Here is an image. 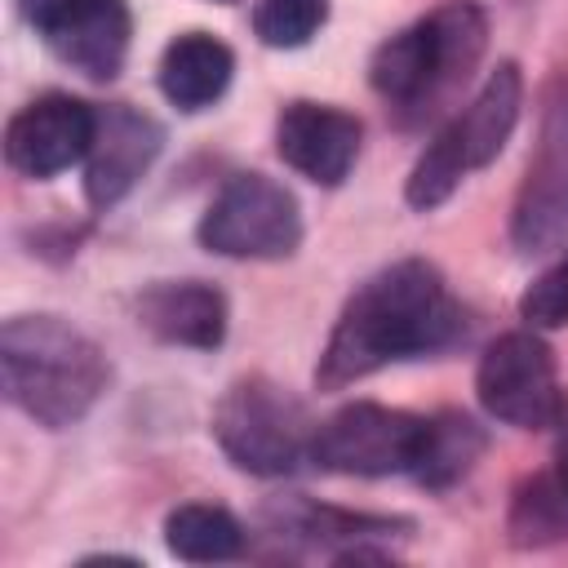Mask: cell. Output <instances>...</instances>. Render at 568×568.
I'll return each instance as SVG.
<instances>
[{"label": "cell", "mask_w": 568, "mask_h": 568, "mask_svg": "<svg viewBox=\"0 0 568 568\" xmlns=\"http://www.w3.org/2000/svg\"><path fill=\"white\" fill-rule=\"evenodd\" d=\"M568 235V80H555L541 106V133L528 155L524 186L510 213L519 253H546Z\"/></svg>", "instance_id": "obj_9"}, {"label": "cell", "mask_w": 568, "mask_h": 568, "mask_svg": "<svg viewBox=\"0 0 568 568\" xmlns=\"http://www.w3.org/2000/svg\"><path fill=\"white\" fill-rule=\"evenodd\" d=\"M475 395L488 417L515 430H546L568 417V399L559 386V368L537 328L501 333L475 368Z\"/></svg>", "instance_id": "obj_8"}, {"label": "cell", "mask_w": 568, "mask_h": 568, "mask_svg": "<svg viewBox=\"0 0 568 568\" xmlns=\"http://www.w3.org/2000/svg\"><path fill=\"white\" fill-rule=\"evenodd\" d=\"M488 44V18L475 0H444L413 27L377 44L368 62L373 93L404 120H422L470 80Z\"/></svg>", "instance_id": "obj_3"}, {"label": "cell", "mask_w": 568, "mask_h": 568, "mask_svg": "<svg viewBox=\"0 0 568 568\" xmlns=\"http://www.w3.org/2000/svg\"><path fill=\"white\" fill-rule=\"evenodd\" d=\"M462 337H466V311L448 293L439 266L422 257H404L368 275L346 297L315 364V386L342 390L386 364L439 355Z\"/></svg>", "instance_id": "obj_1"}, {"label": "cell", "mask_w": 568, "mask_h": 568, "mask_svg": "<svg viewBox=\"0 0 568 568\" xmlns=\"http://www.w3.org/2000/svg\"><path fill=\"white\" fill-rule=\"evenodd\" d=\"M160 146H164V129L146 111H138L129 102L102 106L93 146L84 155V195H89V204L93 209H115L142 182V173L155 164Z\"/></svg>", "instance_id": "obj_13"}, {"label": "cell", "mask_w": 568, "mask_h": 568, "mask_svg": "<svg viewBox=\"0 0 568 568\" xmlns=\"http://www.w3.org/2000/svg\"><path fill=\"white\" fill-rule=\"evenodd\" d=\"M550 479H555L559 497L568 501V417L559 422V439H555V470H550Z\"/></svg>", "instance_id": "obj_22"}, {"label": "cell", "mask_w": 568, "mask_h": 568, "mask_svg": "<svg viewBox=\"0 0 568 568\" xmlns=\"http://www.w3.org/2000/svg\"><path fill=\"white\" fill-rule=\"evenodd\" d=\"M311 435H315V422L306 404L262 373L231 382L213 404L217 448L226 453L231 466L262 479H280L297 462H311Z\"/></svg>", "instance_id": "obj_5"}, {"label": "cell", "mask_w": 568, "mask_h": 568, "mask_svg": "<svg viewBox=\"0 0 568 568\" xmlns=\"http://www.w3.org/2000/svg\"><path fill=\"white\" fill-rule=\"evenodd\" d=\"M364 124L333 102H288L275 120V151L315 186H342L355 169Z\"/></svg>", "instance_id": "obj_12"}, {"label": "cell", "mask_w": 568, "mask_h": 568, "mask_svg": "<svg viewBox=\"0 0 568 568\" xmlns=\"http://www.w3.org/2000/svg\"><path fill=\"white\" fill-rule=\"evenodd\" d=\"M138 324L155 342L217 351L226 342V297L204 280H164L138 297Z\"/></svg>", "instance_id": "obj_14"}, {"label": "cell", "mask_w": 568, "mask_h": 568, "mask_svg": "<svg viewBox=\"0 0 568 568\" xmlns=\"http://www.w3.org/2000/svg\"><path fill=\"white\" fill-rule=\"evenodd\" d=\"M271 524H275V532H288V537H297V541H306L315 550H328L342 564H351V559H382V550H373L368 541L395 537V532H408L413 528L408 519L315 506L306 497H288V501L271 506Z\"/></svg>", "instance_id": "obj_15"}, {"label": "cell", "mask_w": 568, "mask_h": 568, "mask_svg": "<svg viewBox=\"0 0 568 568\" xmlns=\"http://www.w3.org/2000/svg\"><path fill=\"white\" fill-rule=\"evenodd\" d=\"M58 62L89 80H115L129 58L133 18L124 0H18Z\"/></svg>", "instance_id": "obj_10"}, {"label": "cell", "mask_w": 568, "mask_h": 568, "mask_svg": "<svg viewBox=\"0 0 568 568\" xmlns=\"http://www.w3.org/2000/svg\"><path fill=\"white\" fill-rule=\"evenodd\" d=\"M519 320L528 328H564L568 324V248L524 288Z\"/></svg>", "instance_id": "obj_21"}, {"label": "cell", "mask_w": 568, "mask_h": 568, "mask_svg": "<svg viewBox=\"0 0 568 568\" xmlns=\"http://www.w3.org/2000/svg\"><path fill=\"white\" fill-rule=\"evenodd\" d=\"M568 537V501L559 497L550 475H532L515 488L510 501V541L515 546H546Z\"/></svg>", "instance_id": "obj_19"}, {"label": "cell", "mask_w": 568, "mask_h": 568, "mask_svg": "<svg viewBox=\"0 0 568 568\" xmlns=\"http://www.w3.org/2000/svg\"><path fill=\"white\" fill-rule=\"evenodd\" d=\"M0 373H4V399L49 430L80 422L111 382V364L102 346L58 315L4 320Z\"/></svg>", "instance_id": "obj_2"}, {"label": "cell", "mask_w": 568, "mask_h": 568, "mask_svg": "<svg viewBox=\"0 0 568 568\" xmlns=\"http://www.w3.org/2000/svg\"><path fill=\"white\" fill-rule=\"evenodd\" d=\"M164 546L186 564H222L244 550V524L213 501H186L164 515Z\"/></svg>", "instance_id": "obj_17"}, {"label": "cell", "mask_w": 568, "mask_h": 568, "mask_svg": "<svg viewBox=\"0 0 568 568\" xmlns=\"http://www.w3.org/2000/svg\"><path fill=\"white\" fill-rule=\"evenodd\" d=\"M195 235L217 257L280 262L302 244V209L284 182L266 173H235L204 209Z\"/></svg>", "instance_id": "obj_7"}, {"label": "cell", "mask_w": 568, "mask_h": 568, "mask_svg": "<svg viewBox=\"0 0 568 568\" xmlns=\"http://www.w3.org/2000/svg\"><path fill=\"white\" fill-rule=\"evenodd\" d=\"M519 106H524V75L515 62H497V71H488V80L479 84V93L426 142V151L417 155L404 200L426 213L439 209L466 173L493 164L501 155V146L510 142L515 124H519Z\"/></svg>", "instance_id": "obj_4"}, {"label": "cell", "mask_w": 568, "mask_h": 568, "mask_svg": "<svg viewBox=\"0 0 568 568\" xmlns=\"http://www.w3.org/2000/svg\"><path fill=\"white\" fill-rule=\"evenodd\" d=\"M235 75V53L209 31H182L160 53V93L178 111L213 106Z\"/></svg>", "instance_id": "obj_16"}, {"label": "cell", "mask_w": 568, "mask_h": 568, "mask_svg": "<svg viewBox=\"0 0 568 568\" xmlns=\"http://www.w3.org/2000/svg\"><path fill=\"white\" fill-rule=\"evenodd\" d=\"M426 430H430L426 413L355 399L333 417L315 422L311 462L328 475H355V479L413 475L426 448Z\"/></svg>", "instance_id": "obj_6"}, {"label": "cell", "mask_w": 568, "mask_h": 568, "mask_svg": "<svg viewBox=\"0 0 568 568\" xmlns=\"http://www.w3.org/2000/svg\"><path fill=\"white\" fill-rule=\"evenodd\" d=\"M328 18V0H257L253 36L266 49H302Z\"/></svg>", "instance_id": "obj_20"}, {"label": "cell", "mask_w": 568, "mask_h": 568, "mask_svg": "<svg viewBox=\"0 0 568 568\" xmlns=\"http://www.w3.org/2000/svg\"><path fill=\"white\" fill-rule=\"evenodd\" d=\"M217 4H231V0H217Z\"/></svg>", "instance_id": "obj_23"}, {"label": "cell", "mask_w": 568, "mask_h": 568, "mask_svg": "<svg viewBox=\"0 0 568 568\" xmlns=\"http://www.w3.org/2000/svg\"><path fill=\"white\" fill-rule=\"evenodd\" d=\"M484 444H488L484 439V426H475L466 413L444 408V413L430 417L426 448H422V462H417L413 479L422 488H430V493H444V488H453L457 479L470 475V466L479 462Z\"/></svg>", "instance_id": "obj_18"}, {"label": "cell", "mask_w": 568, "mask_h": 568, "mask_svg": "<svg viewBox=\"0 0 568 568\" xmlns=\"http://www.w3.org/2000/svg\"><path fill=\"white\" fill-rule=\"evenodd\" d=\"M98 111L71 93H40L31 98L4 129V160L22 178H58L62 169L80 164L93 146Z\"/></svg>", "instance_id": "obj_11"}]
</instances>
